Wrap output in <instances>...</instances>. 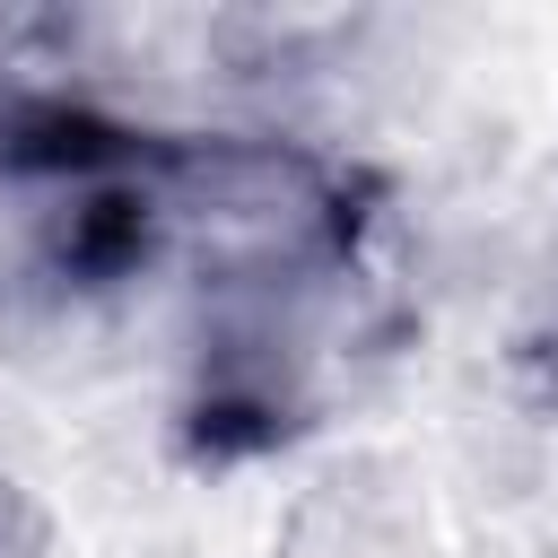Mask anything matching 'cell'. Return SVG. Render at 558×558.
<instances>
[{"mask_svg":"<svg viewBox=\"0 0 558 558\" xmlns=\"http://www.w3.org/2000/svg\"><path fill=\"white\" fill-rule=\"evenodd\" d=\"M148 244H157V201H148L140 183H96V192L70 209V227L52 235V270H61L70 288H105V279H122V270H140Z\"/></svg>","mask_w":558,"mask_h":558,"instance_id":"obj_1","label":"cell"}]
</instances>
